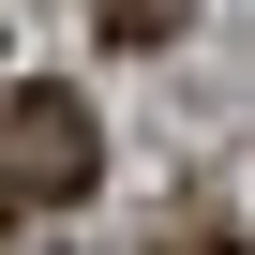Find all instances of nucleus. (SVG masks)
Instances as JSON below:
<instances>
[{
    "label": "nucleus",
    "mask_w": 255,
    "mask_h": 255,
    "mask_svg": "<svg viewBox=\"0 0 255 255\" xmlns=\"http://www.w3.org/2000/svg\"><path fill=\"white\" fill-rule=\"evenodd\" d=\"M90 165H105V135H90L75 90H15V105H0V195H15V210L90 195Z\"/></svg>",
    "instance_id": "obj_1"
},
{
    "label": "nucleus",
    "mask_w": 255,
    "mask_h": 255,
    "mask_svg": "<svg viewBox=\"0 0 255 255\" xmlns=\"http://www.w3.org/2000/svg\"><path fill=\"white\" fill-rule=\"evenodd\" d=\"M165 15H180V0H105V30H120V45H165Z\"/></svg>",
    "instance_id": "obj_2"
},
{
    "label": "nucleus",
    "mask_w": 255,
    "mask_h": 255,
    "mask_svg": "<svg viewBox=\"0 0 255 255\" xmlns=\"http://www.w3.org/2000/svg\"><path fill=\"white\" fill-rule=\"evenodd\" d=\"M0 225H15V195H0Z\"/></svg>",
    "instance_id": "obj_3"
}]
</instances>
